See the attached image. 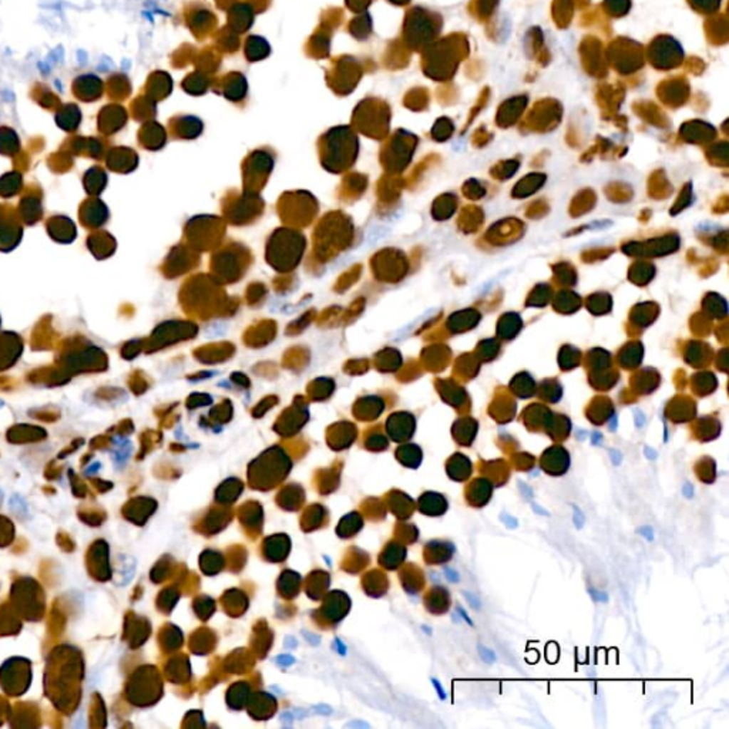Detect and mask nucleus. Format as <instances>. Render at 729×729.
Segmentation results:
<instances>
[{
	"instance_id": "1",
	"label": "nucleus",
	"mask_w": 729,
	"mask_h": 729,
	"mask_svg": "<svg viewBox=\"0 0 729 729\" xmlns=\"http://www.w3.org/2000/svg\"><path fill=\"white\" fill-rule=\"evenodd\" d=\"M71 93L80 101H97L104 94V83L97 74L84 73L73 80Z\"/></svg>"
},
{
	"instance_id": "2",
	"label": "nucleus",
	"mask_w": 729,
	"mask_h": 729,
	"mask_svg": "<svg viewBox=\"0 0 729 729\" xmlns=\"http://www.w3.org/2000/svg\"><path fill=\"white\" fill-rule=\"evenodd\" d=\"M542 469L552 476H562L570 467L569 453L563 448H552L542 457Z\"/></svg>"
},
{
	"instance_id": "3",
	"label": "nucleus",
	"mask_w": 729,
	"mask_h": 729,
	"mask_svg": "<svg viewBox=\"0 0 729 729\" xmlns=\"http://www.w3.org/2000/svg\"><path fill=\"white\" fill-rule=\"evenodd\" d=\"M492 495H493L492 480H489L486 477H480V479H475L466 487L465 497L470 506L483 507L489 503V500L492 499Z\"/></svg>"
},
{
	"instance_id": "4",
	"label": "nucleus",
	"mask_w": 729,
	"mask_h": 729,
	"mask_svg": "<svg viewBox=\"0 0 729 729\" xmlns=\"http://www.w3.org/2000/svg\"><path fill=\"white\" fill-rule=\"evenodd\" d=\"M30 97L37 101V104H40L41 107L44 108H56V107H60V98L58 95L46 84L43 83H34L31 90H30Z\"/></svg>"
},
{
	"instance_id": "5",
	"label": "nucleus",
	"mask_w": 729,
	"mask_h": 729,
	"mask_svg": "<svg viewBox=\"0 0 729 729\" xmlns=\"http://www.w3.org/2000/svg\"><path fill=\"white\" fill-rule=\"evenodd\" d=\"M472 472H473L472 462L463 455H455L452 460L448 463V473L452 477V480L465 482L472 476Z\"/></svg>"
},
{
	"instance_id": "6",
	"label": "nucleus",
	"mask_w": 729,
	"mask_h": 729,
	"mask_svg": "<svg viewBox=\"0 0 729 729\" xmlns=\"http://www.w3.org/2000/svg\"><path fill=\"white\" fill-rule=\"evenodd\" d=\"M81 120V111L77 104L67 103L60 105V108L56 113V121L67 130H73L77 127V124Z\"/></svg>"
},
{
	"instance_id": "7",
	"label": "nucleus",
	"mask_w": 729,
	"mask_h": 729,
	"mask_svg": "<svg viewBox=\"0 0 729 729\" xmlns=\"http://www.w3.org/2000/svg\"><path fill=\"white\" fill-rule=\"evenodd\" d=\"M423 500V512L430 516H440L448 510V500L438 493H426Z\"/></svg>"
},
{
	"instance_id": "8",
	"label": "nucleus",
	"mask_w": 729,
	"mask_h": 729,
	"mask_svg": "<svg viewBox=\"0 0 729 729\" xmlns=\"http://www.w3.org/2000/svg\"><path fill=\"white\" fill-rule=\"evenodd\" d=\"M107 91L110 98H123L127 97L130 93V87L127 83V78H124L121 74H114L108 77L107 81Z\"/></svg>"
}]
</instances>
